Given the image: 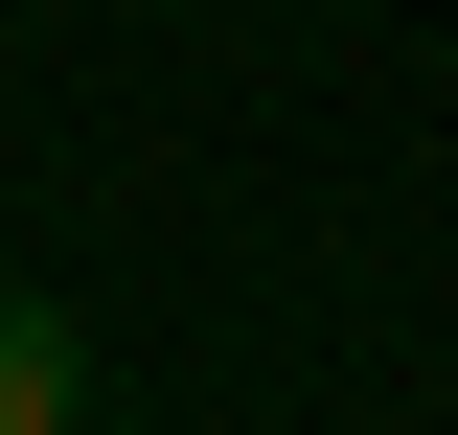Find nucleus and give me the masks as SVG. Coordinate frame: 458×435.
Here are the masks:
<instances>
[{
	"label": "nucleus",
	"instance_id": "f257e3e1",
	"mask_svg": "<svg viewBox=\"0 0 458 435\" xmlns=\"http://www.w3.org/2000/svg\"><path fill=\"white\" fill-rule=\"evenodd\" d=\"M69 413H92V344H69L23 275H0V435H69Z\"/></svg>",
	"mask_w": 458,
	"mask_h": 435
}]
</instances>
